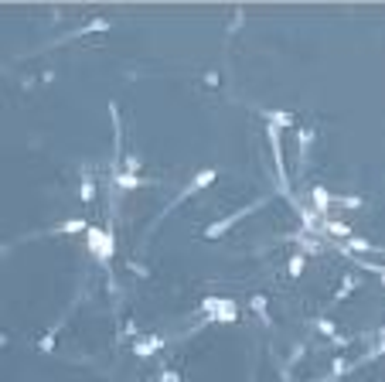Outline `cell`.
<instances>
[{
	"label": "cell",
	"mask_w": 385,
	"mask_h": 382,
	"mask_svg": "<svg viewBox=\"0 0 385 382\" xmlns=\"http://www.w3.org/2000/svg\"><path fill=\"white\" fill-rule=\"evenodd\" d=\"M89 242H92V253L96 256H109L113 253V242H109V236H102V232H96V229H89Z\"/></svg>",
	"instance_id": "obj_1"
}]
</instances>
